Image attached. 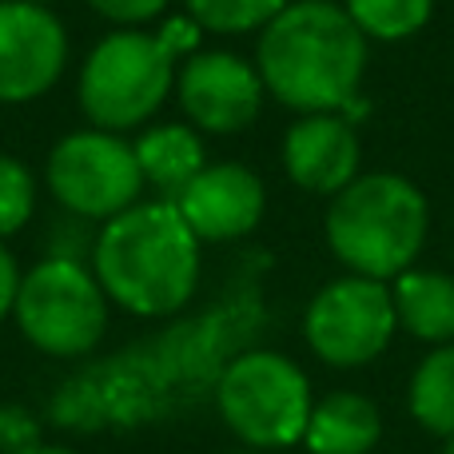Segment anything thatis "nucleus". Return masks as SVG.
I'll use <instances>...</instances> for the list:
<instances>
[{"instance_id": "1", "label": "nucleus", "mask_w": 454, "mask_h": 454, "mask_svg": "<svg viewBox=\"0 0 454 454\" xmlns=\"http://www.w3.org/2000/svg\"><path fill=\"white\" fill-rule=\"evenodd\" d=\"M263 88L295 112H339L355 100L367 68V36L331 0H295L259 36Z\"/></svg>"}, {"instance_id": "2", "label": "nucleus", "mask_w": 454, "mask_h": 454, "mask_svg": "<svg viewBox=\"0 0 454 454\" xmlns=\"http://www.w3.org/2000/svg\"><path fill=\"white\" fill-rule=\"evenodd\" d=\"M104 295L124 311L156 319L176 315L200 283V239L176 200H152L104 223L92 247Z\"/></svg>"}, {"instance_id": "3", "label": "nucleus", "mask_w": 454, "mask_h": 454, "mask_svg": "<svg viewBox=\"0 0 454 454\" xmlns=\"http://www.w3.org/2000/svg\"><path fill=\"white\" fill-rule=\"evenodd\" d=\"M427 200L411 180L391 172L351 180L327 212L331 251L367 279H399L427 239Z\"/></svg>"}, {"instance_id": "4", "label": "nucleus", "mask_w": 454, "mask_h": 454, "mask_svg": "<svg viewBox=\"0 0 454 454\" xmlns=\"http://www.w3.org/2000/svg\"><path fill=\"white\" fill-rule=\"evenodd\" d=\"M176 60L180 56L160 40V32H112L80 68V108L104 132H132L156 116L176 88Z\"/></svg>"}, {"instance_id": "5", "label": "nucleus", "mask_w": 454, "mask_h": 454, "mask_svg": "<svg viewBox=\"0 0 454 454\" xmlns=\"http://www.w3.org/2000/svg\"><path fill=\"white\" fill-rule=\"evenodd\" d=\"M12 319L36 351L80 359L108 331V295L76 255H48L20 275Z\"/></svg>"}, {"instance_id": "6", "label": "nucleus", "mask_w": 454, "mask_h": 454, "mask_svg": "<svg viewBox=\"0 0 454 454\" xmlns=\"http://www.w3.org/2000/svg\"><path fill=\"white\" fill-rule=\"evenodd\" d=\"M215 403L223 423L259 450L299 442L311 419V391L303 371L275 351L235 355L220 375Z\"/></svg>"}, {"instance_id": "7", "label": "nucleus", "mask_w": 454, "mask_h": 454, "mask_svg": "<svg viewBox=\"0 0 454 454\" xmlns=\"http://www.w3.org/2000/svg\"><path fill=\"white\" fill-rule=\"evenodd\" d=\"M48 192L64 212L80 220H116L120 212L140 204L144 172L136 148L116 132L88 128L64 136L44 168Z\"/></svg>"}, {"instance_id": "8", "label": "nucleus", "mask_w": 454, "mask_h": 454, "mask_svg": "<svg viewBox=\"0 0 454 454\" xmlns=\"http://www.w3.org/2000/svg\"><path fill=\"white\" fill-rule=\"evenodd\" d=\"M307 343L331 367H359L375 359L395 331V299L383 279L351 275L323 287L307 307Z\"/></svg>"}, {"instance_id": "9", "label": "nucleus", "mask_w": 454, "mask_h": 454, "mask_svg": "<svg viewBox=\"0 0 454 454\" xmlns=\"http://www.w3.org/2000/svg\"><path fill=\"white\" fill-rule=\"evenodd\" d=\"M68 60V36L52 8L0 0V104L52 92Z\"/></svg>"}, {"instance_id": "10", "label": "nucleus", "mask_w": 454, "mask_h": 454, "mask_svg": "<svg viewBox=\"0 0 454 454\" xmlns=\"http://www.w3.org/2000/svg\"><path fill=\"white\" fill-rule=\"evenodd\" d=\"M176 92L188 120L204 132H243L259 116L263 104V80L259 68L231 52H192L176 72Z\"/></svg>"}, {"instance_id": "11", "label": "nucleus", "mask_w": 454, "mask_h": 454, "mask_svg": "<svg viewBox=\"0 0 454 454\" xmlns=\"http://www.w3.org/2000/svg\"><path fill=\"white\" fill-rule=\"evenodd\" d=\"M263 180L243 164H207L176 196V207L200 243H227L255 231L263 220Z\"/></svg>"}, {"instance_id": "12", "label": "nucleus", "mask_w": 454, "mask_h": 454, "mask_svg": "<svg viewBox=\"0 0 454 454\" xmlns=\"http://www.w3.org/2000/svg\"><path fill=\"white\" fill-rule=\"evenodd\" d=\"M283 168L299 188L315 196H339L351 180H359V136L351 120L315 112L291 124L283 140Z\"/></svg>"}, {"instance_id": "13", "label": "nucleus", "mask_w": 454, "mask_h": 454, "mask_svg": "<svg viewBox=\"0 0 454 454\" xmlns=\"http://www.w3.org/2000/svg\"><path fill=\"white\" fill-rule=\"evenodd\" d=\"M140 160L144 184L164 192V200H176L200 172H204V144L188 124H156L140 132L132 144Z\"/></svg>"}, {"instance_id": "14", "label": "nucleus", "mask_w": 454, "mask_h": 454, "mask_svg": "<svg viewBox=\"0 0 454 454\" xmlns=\"http://www.w3.org/2000/svg\"><path fill=\"white\" fill-rule=\"evenodd\" d=\"M379 411L363 395H327L307 419V447L315 454H367L379 442Z\"/></svg>"}, {"instance_id": "15", "label": "nucleus", "mask_w": 454, "mask_h": 454, "mask_svg": "<svg viewBox=\"0 0 454 454\" xmlns=\"http://www.w3.org/2000/svg\"><path fill=\"white\" fill-rule=\"evenodd\" d=\"M395 315L403 327L419 339H442L454 335V279L439 271H403L395 279Z\"/></svg>"}, {"instance_id": "16", "label": "nucleus", "mask_w": 454, "mask_h": 454, "mask_svg": "<svg viewBox=\"0 0 454 454\" xmlns=\"http://www.w3.org/2000/svg\"><path fill=\"white\" fill-rule=\"evenodd\" d=\"M411 411L423 427L454 434V347H442L419 367L411 383Z\"/></svg>"}, {"instance_id": "17", "label": "nucleus", "mask_w": 454, "mask_h": 454, "mask_svg": "<svg viewBox=\"0 0 454 454\" xmlns=\"http://www.w3.org/2000/svg\"><path fill=\"white\" fill-rule=\"evenodd\" d=\"M343 8L363 36L407 40L431 20L434 0H347Z\"/></svg>"}, {"instance_id": "18", "label": "nucleus", "mask_w": 454, "mask_h": 454, "mask_svg": "<svg viewBox=\"0 0 454 454\" xmlns=\"http://www.w3.org/2000/svg\"><path fill=\"white\" fill-rule=\"evenodd\" d=\"M291 0H188V16L207 32L239 36L251 28H267Z\"/></svg>"}, {"instance_id": "19", "label": "nucleus", "mask_w": 454, "mask_h": 454, "mask_svg": "<svg viewBox=\"0 0 454 454\" xmlns=\"http://www.w3.org/2000/svg\"><path fill=\"white\" fill-rule=\"evenodd\" d=\"M32 207H36L32 172L16 156H0V239L20 231L28 223Z\"/></svg>"}, {"instance_id": "20", "label": "nucleus", "mask_w": 454, "mask_h": 454, "mask_svg": "<svg viewBox=\"0 0 454 454\" xmlns=\"http://www.w3.org/2000/svg\"><path fill=\"white\" fill-rule=\"evenodd\" d=\"M40 450V427L28 411L0 407V454H36Z\"/></svg>"}, {"instance_id": "21", "label": "nucleus", "mask_w": 454, "mask_h": 454, "mask_svg": "<svg viewBox=\"0 0 454 454\" xmlns=\"http://www.w3.org/2000/svg\"><path fill=\"white\" fill-rule=\"evenodd\" d=\"M88 4L96 8V12L104 16V20H112V24H148V20H156L160 12L168 8V0H88Z\"/></svg>"}, {"instance_id": "22", "label": "nucleus", "mask_w": 454, "mask_h": 454, "mask_svg": "<svg viewBox=\"0 0 454 454\" xmlns=\"http://www.w3.org/2000/svg\"><path fill=\"white\" fill-rule=\"evenodd\" d=\"M16 287H20V267H16L12 251L0 243V319H4V315H12Z\"/></svg>"}, {"instance_id": "23", "label": "nucleus", "mask_w": 454, "mask_h": 454, "mask_svg": "<svg viewBox=\"0 0 454 454\" xmlns=\"http://www.w3.org/2000/svg\"><path fill=\"white\" fill-rule=\"evenodd\" d=\"M36 454H76V450H64V447H40Z\"/></svg>"}, {"instance_id": "24", "label": "nucleus", "mask_w": 454, "mask_h": 454, "mask_svg": "<svg viewBox=\"0 0 454 454\" xmlns=\"http://www.w3.org/2000/svg\"><path fill=\"white\" fill-rule=\"evenodd\" d=\"M20 4H44V8H48V4H52V0H20Z\"/></svg>"}, {"instance_id": "25", "label": "nucleus", "mask_w": 454, "mask_h": 454, "mask_svg": "<svg viewBox=\"0 0 454 454\" xmlns=\"http://www.w3.org/2000/svg\"><path fill=\"white\" fill-rule=\"evenodd\" d=\"M442 454H454V434H450V442H447V450H442Z\"/></svg>"}, {"instance_id": "26", "label": "nucleus", "mask_w": 454, "mask_h": 454, "mask_svg": "<svg viewBox=\"0 0 454 454\" xmlns=\"http://www.w3.org/2000/svg\"><path fill=\"white\" fill-rule=\"evenodd\" d=\"M247 454H251V450H247Z\"/></svg>"}]
</instances>
